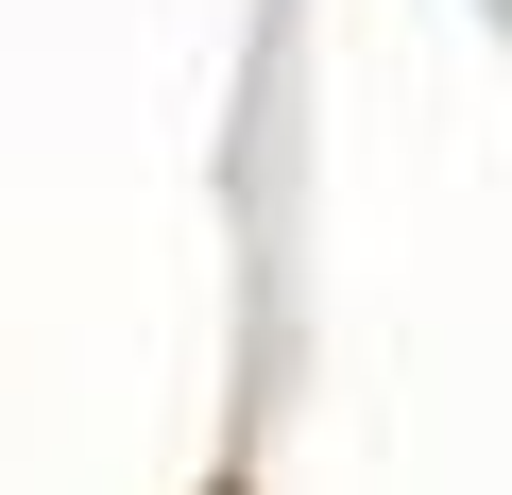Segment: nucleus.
Returning <instances> with one entry per match:
<instances>
[{"instance_id":"1","label":"nucleus","mask_w":512,"mask_h":495,"mask_svg":"<svg viewBox=\"0 0 512 495\" xmlns=\"http://www.w3.org/2000/svg\"><path fill=\"white\" fill-rule=\"evenodd\" d=\"M222 495H239V478H222Z\"/></svg>"}]
</instances>
